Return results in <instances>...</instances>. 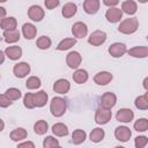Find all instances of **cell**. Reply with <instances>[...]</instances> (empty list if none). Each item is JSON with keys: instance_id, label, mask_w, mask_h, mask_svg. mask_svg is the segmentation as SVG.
<instances>
[{"instance_id": "cell-10", "label": "cell", "mask_w": 148, "mask_h": 148, "mask_svg": "<svg viewBox=\"0 0 148 148\" xmlns=\"http://www.w3.org/2000/svg\"><path fill=\"white\" fill-rule=\"evenodd\" d=\"M134 118V112L131 109H119L116 114V119L120 123H131Z\"/></svg>"}, {"instance_id": "cell-47", "label": "cell", "mask_w": 148, "mask_h": 148, "mask_svg": "<svg viewBox=\"0 0 148 148\" xmlns=\"http://www.w3.org/2000/svg\"><path fill=\"white\" fill-rule=\"evenodd\" d=\"M114 148H125V147H123V146H117V147H114Z\"/></svg>"}, {"instance_id": "cell-17", "label": "cell", "mask_w": 148, "mask_h": 148, "mask_svg": "<svg viewBox=\"0 0 148 148\" xmlns=\"http://www.w3.org/2000/svg\"><path fill=\"white\" fill-rule=\"evenodd\" d=\"M127 53L134 58H146L148 57V46H134L127 50Z\"/></svg>"}, {"instance_id": "cell-2", "label": "cell", "mask_w": 148, "mask_h": 148, "mask_svg": "<svg viewBox=\"0 0 148 148\" xmlns=\"http://www.w3.org/2000/svg\"><path fill=\"white\" fill-rule=\"evenodd\" d=\"M67 109L66 101L62 97H53L50 103V111L54 117H61L65 114Z\"/></svg>"}, {"instance_id": "cell-42", "label": "cell", "mask_w": 148, "mask_h": 148, "mask_svg": "<svg viewBox=\"0 0 148 148\" xmlns=\"http://www.w3.org/2000/svg\"><path fill=\"white\" fill-rule=\"evenodd\" d=\"M16 148H35V145L31 141H24V142L18 143Z\"/></svg>"}, {"instance_id": "cell-23", "label": "cell", "mask_w": 148, "mask_h": 148, "mask_svg": "<svg viewBox=\"0 0 148 148\" xmlns=\"http://www.w3.org/2000/svg\"><path fill=\"white\" fill-rule=\"evenodd\" d=\"M2 36H3V40L6 43H8V44L16 43L20 39V31L17 29H15V30H7V31H3Z\"/></svg>"}, {"instance_id": "cell-43", "label": "cell", "mask_w": 148, "mask_h": 148, "mask_svg": "<svg viewBox=\"0 0 148 148\" xmlns=\"http://www.w3.org/2000/svg\"><path fill=\"white\" fill-rule=\"evenodd\" d=\"M103 3H104L105 6H109L110 8H112V7H116V6L119 3V1H118V0H104Z\"/></svg>"}, {"instance_id": "cell-21", "label": "cell", "mask_w": 148, "mask_h": 148, "mask_svg": "<svg viewBox=\"0 0 148 148\" xmlns=\"http://www.w3.org/2000/svg\"><path fill=\"white\" fill-rule=\"evenodd\" d=\"M76 10H77V7L74 2H67L64 5V7L61 9V14L65 18H69L76 14Z\"/></svg>"}, {"instance_id": "cell-38", "label": "cell", "mask_w": 148, "mask_h": 148, "mask_svg": "<svg viewBox=\"0 0 148 148\" xmlns=\"http://www.w3.org/2000/svg\"><path fill=\"white\" fill-rule=\"evenodd\" d=\"M5 94H6L12 101H17V99H20L21 96H22L21 91H20L18 89H16V88H9V89L6 90Z\"/></svg>"}, {"instance_id": "cell-9", "label": "cell", "mask_w": 148, "mask_h": 148, "mask_svg": "<svg viewBox=\"0 0 148 148\" xmlns=\"http://www.w3.org/2000/svg\"><path fill=\"white\" fill-rule=\"evenodd\" d=\"M114 136L121 142H127L132 136V132L127 126H118L114 130Z\"/></svg>"}, {"instance_id": "cell-46", "label": "cell", "mask_w": 148, "mask_h": 148, "mask_svg": "<svg viewBox=\"0 0 148 148\" xmlns=\"http://www.w3.org/2000/svg\"><path fill=\"white\" fill-rule=\"evenodd\" d=\"M145 96H146V98H147V101H148V91L145 94Z\"/></svg>"}, {"instance_id": "cell-40", "label": "cell", "mask_w": 148, "mask_h": 148, "mask_svg": "<svg viewBox=\"0 0 148 148\" xmlns=\"http://www.w3.org/2000/svg\"><path fill=\"white\" fill-rule=\"evenodd\" d=\"M13 101L6 95V94H1L0 95V106L1 108H7L9 105H12Z\"/></svg>"}, {"instance_id": "cell-25", "label": "cell", "mask_w": 148, "mask_h": 148, "mask_svg": "<svg viewBox=\"0 0 148 148\" xmlns=\"http://www.w3.org/2000/svg\"><path fill=\"white\" fill-rule=\"evenodd\" d=\"M9 136H10V139H12L13 141H22V140H24V139L28 136V132H27L24 128L18 127V128L13 130V131L10 132Z\"/></svg>"}, {"instance_id": "cell-16", "label": "cell", "mask_w": 148, "mask_h": 148, "mask_svg": "<svg viewBox=\"0 0 148 148\" xmlns=\"http://www.w3.org/2000/svg\"><path fill=\"white\" fill-rule=\"evenodd\" d=\"M99 5L101 2L98 0H86L83 2V10L90 15L96 14L99 9Z\"/></svg>"}, {"instance_id": "cell-1", "label": "cell", "mask_w": 148, "mask_h": 148, "mask_svg": "<svg viewBox=\"0 0 148 148\" xmlns=\"http://www.w3.org/2000/svg\"><path fill=\"white\" fill-rule=\"evenodd\" d=\"M139 28V21L136 17H128L124 21L120 22L118 25V31L125 35H131L134 34Z\"/></svg>"}, {"instance_id": "cell-24", "label": "cell", "mask_w": 148, "mask_h": 148, "mask_svg": "<svg viewBox=\"0 0 148 148\" xmlns=\"http://www.w3.org/2000/svg\"><path fill=\"white\" fill-rule=\"evenodd\" d=\"M47 99H49V96L44 90H39L38 92L34 94V101L37 108H43L46 104Z\"/></svg>"}, {"instance_id": "cell-5", "label": "cell", "mask_w": 148, "mask_h": 148, "mask_svg": "<svg viewBox=\"0 0 148 148\" xmlns=\"http://www.w3.org/2000/svg\"><path fill=\"white\" fill-rule=\"evenodd\" d=\"M106 40V34L102 30H95L89 37H88V43L91 44L92 46H99Z\"/></svg>"}, {"instance_id": "cell-8", "label": "cell", "mask_w": 148, "mask_h": 148, "mask_svg": "<svg viewBox=\"0 0 148 148\" xmlns=\"http://www.w3.org/2000/svg\"><path fill=\"white\" fill-rule=\"evenodd\" d=\"M127 52V47L123 43H113L109 47V53L113 58H120Z\"/></svg>"}, {"instance_id": "cell-13", "label": "cell", "mask_w": 148, "mask_h": 148, "mask_svg": "<svg viewBox=\"0 0 148 148\" xmlns=\"http://www.w3.org/2000/svg\"><path fill=\"white\" fill-rule=\"evenodd\" d=\"M72 34L75 38H83L88 34V28L87 24L83 22H76L72 27Z\"/></svg>"}, {"instance_id": "cell-48", "label": "cell", "mask_w": 148, "mask_h": 148, "mask_svg": "<svg viewBox=\"0 0 148 148\" xmlns=\"http://www.w3.org/2000/svg\"><path fill=\"white\" fill-rule=\"evenodd\" d=\"M56 148H62V147H60V146H58V147H56Z\"/></svg>"}, {"instance_id": "cell-32", "label": "cell", "mask_w": 148, "mask_h": 148, "mask_svg": "<svg viewBox=\"0 0 148 148\" xmlns=\"http://www.w3.org/2000/svg\"><path fill=\"white\" fill-rule=\"evenodd\" d=\"M51 44H52V42H51L50 37H47V36H40V37L37 39V42H36L37 47L40 49V50H46V49H49V47L51 46Z\"/></svg>"}, {"instance_id": "cell-4", "label": "cell", "mask_w": 148, "mask_h": 148, "mask_svg": "<svg viewBox=\"0 0 148 148\" xmlns=\"http://www.w3.org/2000/svg\"><path fill=\"white\" fill-rule=\"evenodd\" d=\"M117 103V96L113 94V92H104L101 97V101H99V106L102 108H105V109H109L111 110Z\"/></svg>"}, {"instance_id": "cell-12", "label": "cell", "mask_w": 148, "mask_h": 148, "mask_svg": "<svg viewBox=\"0 0 148 148\" xmlns=\"http://www.w3.org/2000/svg\"><path fill=\"white\" fill-rule=\"evenodd\" d=\"M13 73L15 74L16 77H20V79L25 77L30 73V66H29V64H27L24 61L18 62L13 67Z\"/></svg>"}, {"instance_id": "cell-7", "label": "cell", "mask_w": 148, "mask_h": 148, "mask_svg": "<svg viewBox=\"0 0 148 148\" xmlns=\"http://www.w3.org/2000/svg\"><path fill=\"white\" fill-rule=\"evenodd\" d=\"M44 9L40 7V6H37V5H32L29 9H28V16L29 18H31L32 21L35 22H39L44 18Z\"/></svg>"}, {"instance_id": "cell-26", "label": "cell", "mask_w": 148, "mask_h": 148, "mask_svg": "<svg viewBox=\"0 0 148 148\" xmlns=\"http://www.w3.org/2000/svg\"><path fill=\"white\" fill-rule=\"evenodd\" d=\"M73 80L74 82L79 83V84H82V83H86L88 81V73L86 69H76L73 74Z\"/></svg>"}, {"instance_id": "cell-39", "label": "cell", "mask_w": 148, "mask_h": 148, "mask_svg": "<svg viewBox=\"0 0 148 148\" xmlns=\"http://www.w3.org/2000/svg\"><path fill=\"white\" fill-rule=\"evenodd\" d=\"M148 143V138L145 135H139L134 139V146L135 148H143Z\"/></svg>"}, {"instance_id": "cell-31", "label": "cell", "mask_w": 148, "mask_h": 148, "mask_svg": "<svg viewBox=\"0 0 148 148\" xmlns=\"http://www.w3.org/2000/svg\"><path fill=\"white\" fill-rule=\"evenodd\" d=\"M75 44H76V39H75V38H65V39H62V40L57 45V50H59V51H65V50L71 49V47L74 46Z\"/></svg>"}, {"instance_id": "cell-33", "label": "cell", "mask_w": 148, "mask_h": 148, "mask_svg": "<svg viewBox=\"0 0 148 148\" xmlns=\"http://www.w3.org/2000/svg\"><path fill=\"white\" fill-rule=\"evenodd\" d=\"M134 130L136 132H146L148 131V119L146 118H140L134 123Z\"/></svg>"}, {"instance_id": "cell-28", "label": "cell", "mask_w": 148, "mask_h": 148, "mask_svg": "<svg viewBox=\"0 0 148 148\" xmlns=\"http://www.w3.org/2000/svg\"><path fill=\"white\" fill-rule=\"evenodd\" d=\"M87 138V134L83 130H75L72 134V142L74 145H81L82 142H84Z\"/></svg>"}, {"instance_id": "cell-14", "label": "cell", "mask_w": 148, "mask_h": 148, "mask_svg": "<svg viewBox=\"0 0 148 148\" xmlns=\"http://www.w3.org/2000/svg\"><path fill=\"white\" fill-rule=\"evenodd\" d=\"M69 89H71V83L66 79H59L53 84V90L54 92L58 94H66L69 91Z\"/></svg>"}, {"instance_id": "cell-15", "label": "cell", "mask_w": 148, "mask_h": 148, "mask_svg": "<svg viewBox=\"0 0 148 148\" xmlns=\"http://www.w3.org/2000/svg\"><path fill=\"white\" fill-rule=\"evenodd\" d=\"M112 80V74L109 72H98L95 76H94V82L98 86H105L108 83H110Z\"/></svg>"}, {"instance_id": "cell-45", "label": "cell", "mask_w": 148, "mask_h": 148, "mask_svg": "<svg viewBox=\"0 0 148 148\" xmlns=\"http://www.w3.org/2000/svg\"><path fill=\"white\" fill-rule=\"evenodd\" d=\"M142 84H143V88H145V89L148 91V76H147V77H145V80H143Z\"/></svg>"}, {"instance_id": "cell-36", "label": "cell", "mask_w": 148, "mask_h": 148, "mask_svg": "<svg viewBox=\"0 0 148 148\" xmlns=\"http://www.w3.org/2000/svg\"><path fill=\"white\" fill-rule=\"evenodd\" d=\"M59 146V141L58 139L53 138V136H46L43 141V148H56Z\"/></svg>"}, {"instance_id": "cell-6", "label": "cell", "mask_w": 148, "mask_h": 148, "mask_svg": "<svg viewBox=\"0 0 148 148\" xmlns=\"http://www.w3.org/2000/svg\"><path fill=\"white\" fill-rule=\"evenodd\" d=\"M81 61H82V57L77 51H72L66 57V62H67L68 67L73 68V69L79 68V66L81 65Z\"/></svg>"}, {"instance_id": "cell-27", "label": "cell", "mask_w": 148, "mask_h": 148, "mask_svg": "<svg viewBox=\"0 0 148 148\" xmlns=\"http://www.w3.org/2000/svg\"><path fill=\"white\" fill-rule=\"evenodd\" d=\"M52 132L57 136H66L68 134V128L62 123H57L52 126Z\"/></svg>"}, {"instance_id": "cell-20", "label": "cell", "mask_w": 148, "mask_h": 148, "mask_svg": "<svg viewBox=\"0 0 148 148\" xmlns=\"http://www.w3.org/2000/svg\"><path fill=\"white\" fill-rule=\"evenodd\" d=\"M121 10L123 13H126L127 15H134L138 10V5L133 0H126L121 3Z\"/></svg>"}, {"instance_id": "cell-22", "label": "cell", "mask_w": 148, "mask_h": 148, "mask_svg": "<svg viewBox=\"0 0 148 148\" xmlns=\"http://www.w3.org/2000/svg\"><path fill=\"white\" fill-rule=\"evenodd\" d=\"M22 34L24 36V38L27 39H32L36 37V34H37V29L34 24L31 23H24L23 27H22Z\"/></svg>"}, {"instance_id": "cell-18", "label": "cell", "mask_w": 148, "mask_h": 148, "mask_svg": "<svg viewBox=\"0 0 148 148\" xmlns=\"http://www.w3.org/2000/svg\"><path fill=\"white\" fill-rule=\"evenodd\" d=\"M5 54L12 60H17V59H20L22 57V49L20 46H17V45L8 46L5 50Z\"/></svg>"}, {"instance_id": "cell-44", "label": "cell", "mask_w": 148, "mask_h": 148, "mask_svg": "<svg viewBox=\"0 0 148 148\" xmlns=\"http://www.w3.org/2000/svg\"><path fill=\"white\" fill-rule=\"evenodd\" d=\"M0 13H1V15H0V18L2 20V18H5L6 16H5V14H6V9L3 8V7H0Z\"/></svg>"}, {"instance_id": "cell-29", "label": "cell", "mask_w": 148, "mask_h": 148, "mask_svg": "<svg viewBox=\"0 0 148 148\" xmlns=\"http://www.w3.org/2000/svg\"><path fill=\"white\" fill-rule=\"evenodd\" d=\"M104 135H105L104 130H102L99 127H96L90 132V140H91V142L97 143V142H101L104 139Z\"/></svg>"}, {"instance_id": "cell-34", "label": "cell", "mask_w": 148, "mask_h": 148, "mask_svg": "<svg viewBox=\"0 0 148 148\" xmlns=\"http://www.w3.org/2000/svg\"><path fill=\"white\" fill-rule=\"evenodd\" d=\"M40 84H42L40 79L37 77V76H30V77L27 80V82H25V87H27L28 89H30V90L39 88Z\"/></svg>"}, {"instance_id": "cell-11", "label": "cell", "mask_w": 148, "mask_h": 148, "mask_svg": "<svg viewBox=\"0 0 148 148\" xmlns=\"http://www.w3.org/2000/svg\"><path fill=\"white\" fill-rule=\"evenodd\" d=\"M105 17L109 22L111 23H117L121 20L123 17V10L120 8H117V7H112V8H109L105 13Z\"/></svg>"}, {"instance_id": "cell-37", "label": "cell", "mask_w": 148, "mask_h": 148, "mask_svg": "<svg viewBox=\"0 0 148 148\" xmlns=\"http://www.w3.org/2000/svg\"><path fill=\"white\" fill-rule=\"evenodd\" d=\"M23 104L27 109H34L36 108V104H35V101H34V94L31 92H27L23 97Z\"/></svg>"}, {"instance_id": "cell-19", "label": "cell", "mask_w": 148, "mask_h": 148, "mask_svg": "<svg viewBox=\"0 0 148 148\" xmlns=\"http://www.w3.org/2000/svg\"><path fill=\"white\" fill-rule=\"evenodd\" d=\"M16 25H17V22H16V18L13 17V16H8V17H5L1 20L0 22V27L3 31H7V30H15L16 29Z\"/></svg>"}, {"instance_id": "cell-3", "label": "cell", "mask_w": 148, "mask_h": 148, "mask_svg": "<svg viewBox=\"0 0 148 148\" xmlns=\"http://www.w3.org/2000/svg\"><path fill=\"white\" fill-rule=\"evenodd\" d=\"M111 117H112L111 110L102 108V106H98L96 109V112H95V121H96V124H98V125L108 124L111 120Z\"/></svg>"}, {"instance_id": "cell-49", "label": "cell", "mask_w": 148, "mask_h": 148, "mask_svg": "<svg viewBox=\"0 0 148 148\" xmlns=\"http://www.w3.org/2000/svg\"><path fill=\"white\" fill-rule=\"evenodd\" d=\"M147 40H148V36H147Z\"/></svg>"}, {"instance_id": "cell-30", "label": "cell", "mask_w": 148, "mask_h": 148, "mask_svg": "<svg viewBox=\"0 0 148 148\" xmlns=\"http://www.w3.org/2000/svg\"><path fill=\"white\" fill-rule=\"evenodd\" d=\"M47 128H49V125H47V123L45 120H37L35 123V125H34V131H35V133L37 135L45 134Z\"/></svg>"}, {"instance_id": "cell-35", "label": "cell", "mask_w": 148, "mask_h": 148, "mask_svg": "<svg viewBox=\"0 0 148 148\" xmlns=\"http://www.w3.org/2000/svg\"><path fill=\"white\" fill-rule=\"evenodd\" d=\"M134 105L136 109L139 110H148V101L146 98V96H139L135 98V102H134Z\"/></svg>"}, {"instance_id": "cell-41", "label": "cell", "mask_w": 148, "mask_h": 148, "mask_svg": "<svg viewBox=\"0 0 148 148\" xmlns=\"http://www.w3.org/2000/svg\"><path fill=\"white\" fill-rule=\"evenodd\" d=\"M45 6H46V8L47 9H54L56 7H58L59 6V0H45Z\"/></svg>"}]
</instances>
